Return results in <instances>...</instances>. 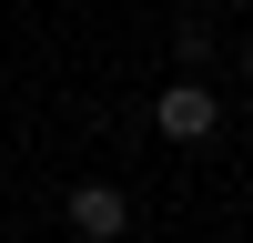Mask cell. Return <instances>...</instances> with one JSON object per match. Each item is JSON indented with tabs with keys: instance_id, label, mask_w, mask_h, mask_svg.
Listing matches in <instances>:
<instances>
[{
	"instance_id": "3957f363",
	"label": "cell",
	"mask_w": 253,
	"mask_h": 243,
	"mask_svg": "<svg viewBox=\"0 0 253 243\" xmlns=\"http://www.w3.org/2000/svg\"><path fill=\"white\" fill-rule=\"evenodd\" d=\"M243 71H253V51H243Z\"/></svg>"
},
{
	"instance_id": "6da1fadb",
	"label": "cell",
	"mask_w": 253,
	"mask_h": 243,
	"mask_svg": "<svg viewBox=\"0 0 253 243\" xmlns=\"http://www.w3.org/2000/svg\"><path fill=\"white\" fill-rule=\"evenodd\" d=\"M61 213H71V233H81V243H122L132 193H122V182H71V202H61Z\"/></svg>"
},
{
	"instance_id": "7a4b0ae2",
	"label": "cell",
	"mask_w": 253,
	"mask_h": 243,
	"mask_svg": "<svg viewBox=\"0 0 253 243\" xmlns=\"http://www.w3.org/2000/svg\"><path fill=\"white\" fill-rule=\"evenodd\" d=\"M152 122H162V142H213V122H223V112H213V91H203V81L182 71L172 91L152 101Z\"/></svg>"
}]
</instances>
